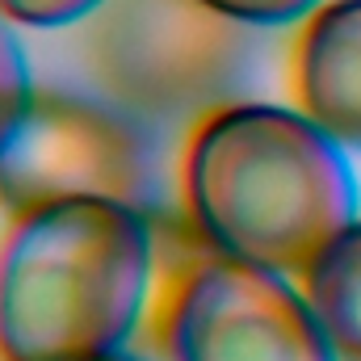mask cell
<instances>
[{
    "label": "cell",
    "instance_id": "obj_1",
    "mask_svg": "<svg viewBox=\"0 0 361 361\" xmlns=\"http://www.w3.org/2000/svg\"><path fill=\"white\" fill-rule=\"evenodd\" d=\"M197 235L231 261L302 277L361 214L353 160L298 105L231 101L210 109L180 164Z\"/></svg>",
    "mask_w": 361,
    "mask_h": 361
},
{
    "label": "cell",
    "instance_id": "obj_2",
    "mask_svg": "<svg viewBox=\"0 0 361 361\" xmlns=\"http://www.w3.org/2000/svg\"><path fill=\"white\" fill-rule=\"evenodd\" d=\"M147 210L59 202L0 240V361H101L126 349L152 290Z\"/></svg>",
    "mask_w": 361,
    "mask_h": 361
},
{
    "label": "cell",
    "instance_id": "obj_3",
    "mask_svg": "<svg viewBox=\"0 0 361 361\" xmlns=\"http://www.w3.org/2000/svg\"><path fill=\"white\" fill-rule=\"evenodd\" d=\"M252 34L202 0H105L76 25L101 101L139 122L231 105L252 68Z\"/></svg>",
    "mask_w": 361,
    "mask_h": 361
},
{
    "label": "cell",
    "instance_id": "obj_4",
    "mask_svg": "<svg viewBox=\"0 0 361 361\" xmlns=\"http://www.w3.org/2000/svg\"><path fill=\"white\" fill-rule=\"evenodd\" d=\"M152 189L156 169L139 118L92 97L38 92L0 152V210L13 219L85 197L147 210Z\"/></svg>",
    "mask_w": 361,
    "mask_h": 361
},
{
    "label": "cell",
    "instance_id": "obj_5",
    "mask_svg": "<svg viewBox=\"0 0 361 361\" xmlns=\"http://www.w3.org/2000/svg\"><path fill=\"white\" fill-rule=\"evenodd\" d=\"M164 341L173 361H336L302 286L219 252L177 281Z\"/></svg>",
    "mask_w": 361,
    "mask_h": 361
},
{
    "label": "cell",
    "instance_id": "obj_6",
    "mask_svg": "<svg viewBox=\"0 0 361 361\" xmlns=\"http://www.w3.org/2000/svg\"><path fill=\"white\" fill-rule=\"evenodd\" d=\"M298 109L349 156H361V0H324L294 38Z\"/></svg>",
    "mask_w": 361,
    "mask_h": 361
},
{
    "label": "cell",
    "instance_id": "obj_7",
    "mask_svg": "<svg viewBox=\"0 0 361 361\" xmlns=\"http://www.w3.org/2000/svg\"><path fill=\"white\" fill-rule=\"evenodd\" d=\"M336 361H361V219L345 227L298 277Z\"/></svg>",
    "mask_w": 361,
    "mask_h": 361
},
{
    "label": "cell",
    "instance_id": "obj_8",
    "mask_svg": "<svg viewBox=\"0 0 361 361\" xmlns=\"http://www.w3.org/2000/svg\"><path fill=\"white\" fill-rule=\"evenodd\" d=\"M38 97L34 85V72H30V59H25V47L17 38V25L0 17V152L13 143V135L21 130L30 105Z\"/></svg>",
    "mask_w": 361,
    "mask_h": 361
},
{
    "label": "cell",
    "instance_id": "obj_9",
    "mask_svg": "<svg viewBox=\"0 0 361 361\" xmlns=\"http://www.w3.org/2000/svg\"><path fill=\"white\" fill-rule=\"evenodd\" d=\"M202 4L248 30H281V25H302L324 0H202Z\"/></svg>",
    "mask_w": 361,
    "mask_h": 361
},
{
    "label": "cell",
    "instance_id": "obj_10",
    "mask_svg": "<svg viewBox=\"0 0 361 361\" xmlns=\"http://www.w3.org/2000/svg\"><path fill=\"white\" fill-rule=\"evenodd\" d=\"M105 0H0V17L25 30H76Z\"/></svg>",
    "mask_w": 361,
    "mask_h": 361
},
{
    "label": "cell",
    "instance_id": "obj_11",
    "mask_svg": "<svg viewBox=\"0 0 361 361\" xmlns=\"http://www.w3.org/2000/svg\"><path fill=\"white\" fill-rule=\"evenodd\" d=\"M101 361H143V357H135V353H126V349H122V353H114V357H101Z\"/></svg>",
    "mask_w": 361,
    "mask_h": 361
}]
</instances>
